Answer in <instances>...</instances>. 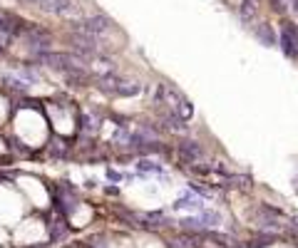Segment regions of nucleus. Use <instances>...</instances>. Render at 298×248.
<instances>
[{
	"label": "nucleus",
	"mask_w": 298,
	"mask_h": 248,
	"mask_svg": "<svg viewBox=\"0 0 298 248\" xmlns=\"http://www.w3.org/2000/svg\"><path fill=\"white\" fill-rule=\"evenodd\" d=\"M179 156H181L186 164H191V166L207 159L204 147H202L199 142H194V139H184V142H179Z\"/></svg>",
	"instance_id": "6"
},
{
	"label": "nucleus",
	"mask_w": 298,
	"mask_h": 248,
	"mask_svg": "<svg viewBox=\"0 0 298 248\" xmlns=\"http://www.w3.org/2000/svg\"><path fill=\"white\" fill-rule=\"evenodd\" d=\"M25 5H35L42 13H53L60 18H80V8L75 0H23Z\"/></svg>",
	"instance_id": "4"
},
{
	"label": "nucleus",
	"mask_w": 298,
	"mask_h": 248,
	"mask_svg": "<svg viewBox=\"0 0 298 248\" xmlns=\"http://www.w3.org/2000/svg\"><path fill=\"white\" fill-rule=\"evenodd\" d=\"M107 176H110V179H112V181H119V179H122V176H119L117 171H107Z\"/></svg>",
	"instance_id": "13"
},
{
	"label": "nucleus",
	"mask_w": 298,
	"mask_h": 248,
	"mask_svg": "<svg viewBox=\"0 0 298 248\" xmlns=\"http://www.w3.org/2000/svg\"><path fill=\"white\" fill-rule=\"evenodd\" d=\"M256 37L264 42V45H268V47H273V45H278V40H276V35H273V30L268 28V25H256Z\"/></svg>",
	"instance_id": "10"
},
{
	"label": "nucleus",
	"mask_w": 298,
	"mask_h": 248,
	"mask_svg": "<svg viewBox=\"0 0 298 248\" xmlns=\"http://www.w3.org/2000/svg\"><path fill=\"white\" fill-rule=\"evenodd\" d=\"M10 40H13V35L5 30H0V52H5L8 50V45H10Z\"/></svg>",
	"instance_id": "12"
},
{
	"label": "nucleus",
	"mask_w": 298,
	"mask_h": 248,
	"mask_svg": "<svg viewBox=\"0 0 298 248\" xmlns=\"http://www.w3.org/2000/svg\"><path fill=\"white\" fill-rule=\"evenodd\" d=\"M157 109L172 112L181 117L184 122H189L194 117V104L184 97V92H179L174 85H159L157 87Z\"/></svg>",
	"instance_id": "2"
},
{
	"label": "nucleus",
	"mask_w": 298,
	"mask_h": 248,
	"mask_svg": "<svg viewBox=\"0 0 298 248\" xmlns=\"http://www.w3.org/2000/svg\"><path fill=\"white\" fill-rule=\"evenodd\" d=\"M77 30L87 32V35L97 37V40L102 42V37L112 32V20H110V18H105V15H92V18H87L82 25H77Z\"/></svg>",
	"instance_id": "5"
},
{
	"label": "nucleus",
	"mask_w": 298,
	"mask_h": 248,
	"mask_svg": "<svg viewBox=\"0 0 298 248\" xmlns=\"http://www.w3.org/2000/svg\"><path fill=\"white\" fill-rule=\"evenodd\" d=\"M137 169H139V171H149V174H162V171H164L162 164H157V161H152V159H142V161L137 164Z\"/></svg>",
	"instance_id": "11"
},
{
	"label": "nucleus",
	"mask_w": 298,
	"mask_h": 248,
	"mask_svg": "<svg viewBox=\"0 0 298 248\" xmlns=\"http://www.w3.org/2000/svg\"><path fill=\"white\" fill-rule=\"evenodd\" d=\"M196 216L202 221V228H216V226L224 221V216H221L219 211H214V209H204V211L196 214Z\"/></svg>",
	"instance_id": "9"
},
{
	"label": "nucleus",
	"mask_w": 298,
	"mask_h": 248,
	"mask_svg": "<svg viewBox=\"0 0 298 248\" xmlns=\"http://www.w3.org/2000/svg\"><path fill=\"white\" fill-rule=\"evenodd\" d=\"M94 80H97V85H100L102 92H110V94H115V97H134V94H139V90H142L137 82H129V80L119 77L117 72H107V75H100Z\"/></svg>",
	"instance_id": "3"
},
{
	"label": "nucleus",
	"mask_w": 298,
	"mask_h": 248,
	"mask_svg": "<svg viewBox=\"0 0 298 248\" xmlns=\"http://www.w3.org/2000/svg\"><path fill=\"white\" fill-rule=\"evenodd\" d=\"M278 45H281V50H283V55H286V57H291V60H296V57H298V45H296V40H293V35L286 30V28H281V37H278Z\"/></svg>",
	"instance_id": "8"
},
{
	"label": "nucleus",
	"mask_w": 298,
	"mask_h": 248,
	"mask_svg": "<svg viewBox=\"0 0 298 248\" xmlns=\"http://www.w3.org/2000/svg\"><path fill=\"white\" fill-rule=\"evenodd\" d=\"M37 60L42 62L45 67H50V70H55L60 72L70 85H87L89 82V72H87V62L82 60V57H77V55H67V52H42Z\"/></svg>",
	"instance_id": "1"
},
{
	"label": "nucleus",
	"mask_w": 298,
	"mask_h": 248,
	"mask_svg": "<svg viewBox=\"0 0 298 248\" xmlns=\"http://www.w3.org/2000/svg\"><path fill=\"white\" fill-rule=\"evenodd\" d=\"M207 206H204V201L199 199V196H194V194H184V196H179L177 204H174V211H191V214H202Z\"/></svg>",
	"instance_id": "7"
}]
</instances>
